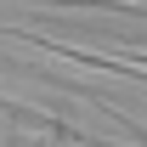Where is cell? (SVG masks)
I'll return each instance as SVG.
<instances>
[{
	"label": "cell",
	"instance_id": "6da1fadb",
	"mask_svg": "<svg viewBox=\"0 0 147 147\" xmlns=\"http://www.w3.org/2000/svg\"><path fill=\"white\" fill-rule=\"evenodd\" d=\"M96 108L108 113L113 125H125V136H130V142H142V147H147V125H136V119H130V113H119V108H113V102H96Z\"/></svg>",
	"mask_w": 147,
	"mask_h": 147
}]
</instances>
